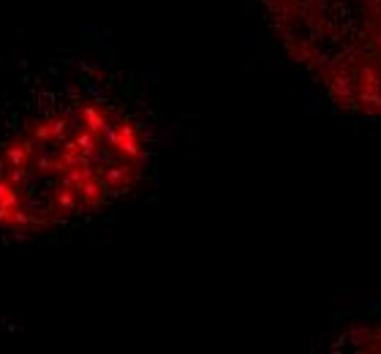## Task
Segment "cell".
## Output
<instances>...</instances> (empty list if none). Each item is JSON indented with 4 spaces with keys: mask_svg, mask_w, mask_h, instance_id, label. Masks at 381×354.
Wrapping results in <instances>:
<instances>
[{
    "mask_svg": "<svg viewBox=\"0 0 381 354\" xmlns=\"http://www.w3.org/2000/svg\"><path fill=\"white\" fill-rule=\"evenodd\" d=\"M147 161L150 134L131 106L104 93L69 96L0 142V232L71 227L137 188Z\"/></svg>",
    "mask_w": 381,
    "mask_h": 354,
    "instance_id": "1",
    "label": "cell"
}]
</instances>
